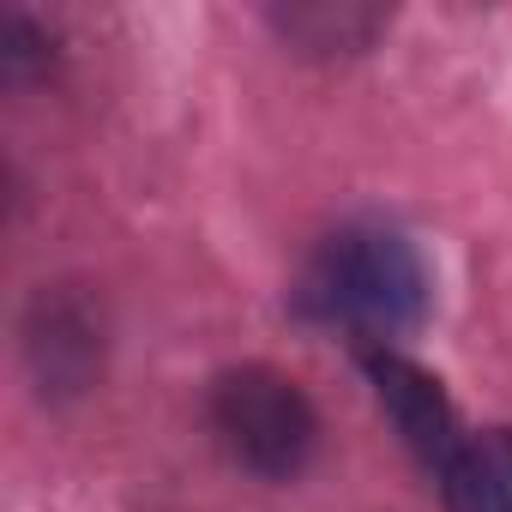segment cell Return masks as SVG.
Listing matches in <instances>:
<instances>
[{"instance_id": "6da1fadb", "label": "cell", "mask_w": 512, "mask_h": 512, "mask_svg": "<svg viewBox=\"0 0 512 512\" xmlns=\"http://www.w3.org/2000/svg\"><path fill=\"white\" fill-rule=\"evenodd\" d=\"M302 308L356 338H404L428 308V272L398 229H338L302 272Z\"/></svg>"}, {"instance_id": "7a4b0ae2", "label": "cell", "mask_w": 512, "mask_h": 512, "mask_svg": "<svg viewBox=\"0 0 512 512\" xmlns=\"http://www.w3.org/2000/svg\"><path fill=\"white\" fill-rule=\"evenodd\" d=\"M211 428L229 446L235 464H247L253 476H296L314 458L320 422L314 404L302 398L296 380L272 374V368H235L211 386Z\"/></svg>"}, {"instance_id": "3957f363", "label": "cell", "mask_w": 512, "mask_h": 512, "mask_svg": "<svg viewBox=\"0 0 512 512\" xmlns=\"http://www.w3.org/2000/svg\"><path fill=\"white\" fill-rule=\"evenodd\" d=\"M374 386H380V410L392 416V428L404 434V446L428 464H446L458 452V416L440 392L434 374H422L416 362L380 350L374 356Z\"/></svg>"}, {"instance_id": "277c9868", "label": "cell", "mask_w": 512, "mask_h": 512, "mask_svg": "<svg viewBox=\"0 0 512 512\" xmlns=\"http://www.w3.org/2000/svg\"><path fill=\"white\" fill-rule=\"evenodd\" d=\"M446 512H512V428H488L458 440L440 464Z\"/></svg>"}]
</instances>
